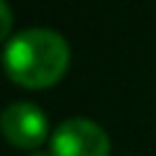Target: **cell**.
<instances>
[{"instance_id":"obj_5","label":"cell","mask_w":156,"mask_h":156,"mask_svg":"<svg viewBox=\"0 0 156 156\" xmlns=\"http://www.w3.org/2000/svg\"><path fill=\"white\" fill-rule=\"evenodd\" d=\"M29 156H51V151H49V154H46V151H32Z\"/></svg>"},{"instance_id":"obj_4","label":"cell","mask_w":156,"mask_h":156,"mask_svg":"<svg viewBox=\"0 0 156 156\" xmlns=\"http://www.w3.org/2000/svg\"><path fill=\"white\" fill-rule=\"evenodd\" d=\"M0 10H2V29H0V32H2V37H7V32H10V22H12V20H10V7H7L5 0H0Z\"/></svg>"},{"instance_id":"obj_2","label":"cell","mask_w":156,"mask_h":156,"mask_svg":"<svg viewBox=\"0 0 156 156\" xmlns=\"http://www.w3.org/2000/svg\"><path fill=\"white\" fill-rule=\"evenodd\" d=\"M51 156H110L107 132L88 117H68L51 132Z\"/></svg>"},{"instance_id":"obj_1","label":"cell","mask_w":156,"mask_h":156,"mask_svg":"<svg viewBox=\"0 0 156 156\" xmlns=\"http://www.w3.org/2000/svg\"><path fill=\"white\" fill-rule=\"evenodd\" d=\"M68 56L71 51L61 32L49 27H27L5 41L2 63L15 83L44 88L63 76Z\"/></svg>"},{"instance_id":"obj_3","label":"cell","mask_w":156,"mask_h":156,"mask_svg":"<svg viewBox=\"0 0 156 156\" xmlns=\"http://www.w3.org/2000/svg\"><path fill=\"white\" fill-rule=\"evenodd\" d=\"M0 124H2V134L7 136V141L15 146H22V149L39 146L49 132L44 110L27 100L10 102L0 117Z\"/></svg>"}]
</instances>
